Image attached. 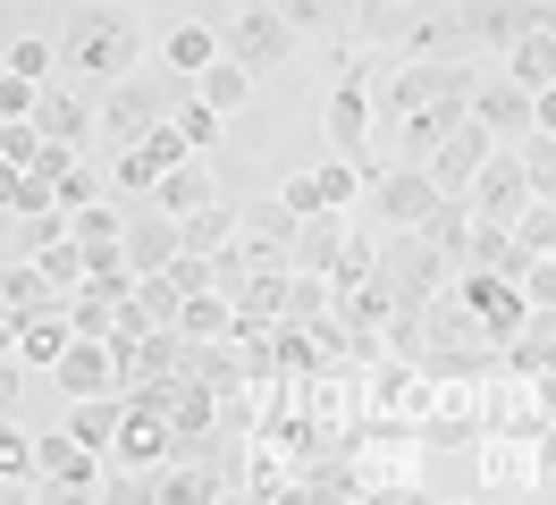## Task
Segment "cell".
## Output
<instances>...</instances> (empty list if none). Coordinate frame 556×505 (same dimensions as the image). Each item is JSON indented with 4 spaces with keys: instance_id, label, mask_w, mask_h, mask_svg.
Listing matches in <instances>:
<instances>
[{
    "instance_id": "45",
    "label": "cell",
    "mask_w": 556,
    "mask_h": 505,
    "mask_svg": "<svg viewBox=\"0 0 556 505\" xmlns=\"http://www.w3.org/2000/svg\"><path fill=\"white\" fill-rule=\"evenodd\" d=\"M17 396V354H0V404Z\"/></svg>"
},
{
    "instance_id": "38",
    "label": "cell",
    "mask_w": 556,
    "mask_h": 505,
    "mask_svg": "<svg viewBox=\"0 0 556 505\" xmlns=\"http://www.w3.org/2000/svg\"><path fill=\"white\" fill-rule=\"evenodd\" d=\"M270 9H278V26L304 42V34H320V26H329V9H338V0H270Z\"/></svg>"
},
{
    "instance_id": "29",
    "label": "cell",
    "mask_w": 556,
    "mask_h": 505,
    "mask_svg": "<svg viewBox=\"0 0 556 505\" xmlns=\"http://www.w3.org/2000/svg\"><path fill=\"white\" fill-rule=\"evenodd\" d=\"M531 26H548V0H497V9L481 17V34L497 42V51H506V42H522Z\"/></svg>"
},
{
    "instance_id": "3",
    "label": "cell",
    "mask_w": 556,
    "mask_h": 505,
    "mask_svg": "<svg viewBox=\"0 0 556 505\" xmlns=\"http://www.w3.org/2000/svg\"><path fill=\"white\" fill-rule=\"evenodd\" d=\"M287 51H295V34L278 26V9H270V0L237 9V17H228V34H219V60H237V67H278Z\"/></svg>"
},
{
    "instance_id": "7",
    "label": "cell",
    "mask_w": 556,
    "mask_h": 505,
    "mask_svg": "<svg viewBox=\"0 0 556 505\" xmlns=\"http://www.w3.org/2000/svg\"><path fill=\"white\" fill-rule=\"evenodd\" d=\"M455 303H464V312H472L489 337H506L515 320H531V303H522L515 287L497 278V269H455Z\"/></svg>"
},
{
    "instance_id": "41",
    "label": "cell",
    "mask_w": 556,
    "mask_h": 505,
    "mask_svg": "<svg viewBox=\"0 0 556 505\" xmlns=\"http://www.w3.org/2000/svg\"><path fill=\"white\" fill-rule=\"evenodd\" d=\"M161 269H169V287H177V295H203V287H211V262H203V253H169Z\"/></svg>"
},
{
    "instance_id": "23",
    "label": "cell",
    "mask_w": 556,
    "mask_h": 505,
    "mask_svg": "<svg viewBox=\"0 0 556 505\" xmlns=\"http://www.w3.org/2000/svg\"><path fill=\"white\" fill-rule=\"evenodd\" d=\"M228 236H237V211H228V202H203V211L177 219V253H203V262H211Z\"/></svg>"
},
{
    "instance_id": "30",
    "label": "cell",
    "mask_w": 556,
    "mask_h": 505,
    "mask_svg": "<svg viewBox=\"0 0 556 505\" xmlns=\"http://www.w3.org/2000/svg\"><path fill=\"white\" fill-rule=\"evenodd\" d=\"M506 253H515V236L497 228V219H472V228H464V244H455V269H497Z\"/></svg>"
},
{
    "instance_id": "42",
    "label": "cell",
    "mask_w": 556,
    "mask_h": 505,
    "mask_svg": "<svg viewBox=\"0 0 556 505\" xmlns=\"http://www.w3.org/2000/svg\"><path fill=\"white\" fill-rule=\"evenodd\" d=\"M60 236H68V211H26V253L60 244Z\"/></svg>"
},
{
    "instance_id": "8",
    "label": "cell",
    "mask_w": 556,
    "mask_h": 505,
    "mask_svg": "<svg viewBox=\"0 0 556 505\" xmlns=\"http://www.w3.org/2000/svg\"><path fill=\"white\" fill-rule=\"evenodd\" d=\"M35 480L51 497H76V489L102 480V464H93V446H76L68 430H51V438H35Z\"/></svg>"
},
{
    "instance_id": "35",
    "label": "cell",
    "mask_w": 556,
    "mask_h": 505,
    "mask_svg": "<svg viewBox=\"0 0 556 505\" xmlns=\"http://www.w3.org/2000/svg\"><path fill=\"white\" fill-rule=\"evenodd\" d=\"M177 135H186V152H203V143H219V110H203V101H177V110H161Z\"/></svg>"
},
{
    "instance_id": "13",
    "label": "cell",
    "mask_w": 556,
    "mask_h": 505,
    "mask_svg": "<svg viewBox=\"0 0 556 505\" xmlns=\"http://www.w3.org/2000/svg\"><path fill=\"white\" fill-rule=\"evenodd\" d=\"M186 379H194V388H211V396L228 404V396L244 388V354L228 345V337H186Z\"/></svg>"
},
{
    "instance_id": "39",
    "label": "cell",
    "mask_w": 556,
    "mask_h": 505,
    "mask_svg": "<svg viewBox=\"0 0 556 505\" xmlns=\"http://www.w3.org/2000/svg\"><path fill=\"white\" fill-rule=\"evenodd\" d=\"M42 152V135H35V118H0V168H26Z\"/></svg>"
},
{
    "instance_id": "18",
    "label": "cell",
    "mask_w": 556,
    "mask_h": 505,
    "mask_svg": "<svg viewBox=\"0 0 556 505\" xmlns=\"http://www.w3.org/2000/svg\"><path fill=\"white\" fill-rule=\"evenodd\" d=\"M118 244H127V262H136V269H161L177 253V219H169V211H127Z\"/></svg>"
},
{
    "instance_id": "34",
    "label": "cell",
    "mask_w": 556,
    "mask_h": 505,
    "mask_svg": "<svg viewBox=\"0 0 556 505\" xmlns=\"http://www.w3.org/2000/svg\"><path fill=\"white\" fill-rule=\"evenodd\" d=\"M0 303H9V312H35V303H51L42 269H35V262H9V269H0Z\"/></svg>"
},
{
    "instance_id": "1",
    "label": "cell",
    "mask_w": 556,
    "mask_h": 505,
    "mask_svg": "<svg viewBox=\"0 0 556 505\" xmlns=\"http://www.w3.org/2000/svg\"><path fill=\"white\" fill-rule=\"evenodd\" d=\"M60 60L85 67V76H127V67H136V26H127L118 9H76Z\"/></svg>"
},
{
    "instance_id": "43",
    "label": "cell",
    "mask_w": 556,
    "mask_h": 505,
    "mask_svg": "<svg viewBox=\"0 0 556 505\" xmlns=\"http://www.w3.org/2000/svg\"><path fill=\"white\" fill-rule=\"evenodd\" d=\"M26 110H35V85H26V76H9V67H0V118H26Z\"/></svg>"
},
{
    "instance_id": "27",
    "label": "cell",
    "mask_w": 556,
    "mask_h": 505,
    "mask_svg": "<svg viewBox=\"0 0 556 505\" xmlns=\"http://www.w3.org/2000/svg\"><path fill=\"white\" fill-rule=\"evenodd\" d=\"M127 303H136L143 320H152V329H177V287H169V269H136V287H127Z\"/></svg>"
},
{
    "instance_id": "44",
    "label": "cell",
    "mask_w": 556,
    "mask_h": 505,
    "mask_svg": "<svg viewBox=\"0 0 556 505\" xmlns=\"http://www.w3.org/2000/svg\"><path fill=\"white\" fill-rule=\"evenodd\" d=\"M0 354H17V312L0 303Z\"/></svg>"
},
{
    "instance_id": "14",
    "label": "cell",
    "mask_w": 556,
    "mask_h": 505,
    "mask_svg": "<svg viewBox=\"0 0 556 505\" xmlns=\"http://www.w3.org/2000/svg\"><path fill=\"white\" fill-rule=\"evenodd\" d=\"M464 118H472V127H489V135H522V127H531V93H515L506 76H497V85H481V76H472Z\"/></svg>"
},
{
    "instance_id": "10",
    "label": "cell",
    "mask_w": 556,
    "mask_h": 505,
    "mask_svg": "<svg viewBox=\"0 0 556 505\" xmlns=\"http://www.w3.org/2000/svg\"><path fill=\"white\" fill-rule=\"evenodd\" d=\"M320 135H329L346 161L371 152V101H363V85H329V101H320ZM371 161H380V152H371Z\"/></svg>"
},
{
    "instance_id": "5",
    "label": "cell",
    "mask_w": 556,
    "mask_h": 505,
    "mask_svg": "<svg viewBox=\"0 0 556 505\" xmlns=\"http://www.w3.org/2000/svg\"><path fill=\"white\" fill-rule=\"evenodd\" d=\"M363 194H371V211H380L388 228H405V236L439 211V186H430L421 168H371V177H363Z\"/></svg>"
},
{
    "instance_id": "24",
    "label": "cell",
    "mask_w": 556,
    "mask_h": 505,
    "mask_svg": "<svg viewBox=\"0 0 556 505\" xmlns=\"http://www.w3.org/2000/svg\"><path fill=\"white\" fill-rule=\"evenodd\" d=\"M219 489H228V480L203 471V464H186V455H169L161 480H152V497H169V505H203V497H219Z\"/></svg>"
},
{
    "instance_id": "40",
    "label": "cell",
    "mask_w": 556,
    "mask_h": 505,
    "mask_svg": "<svg viewBox=\"0 0 556 505\" xmlns=\"http://www.w3.org/2000/svg\"><path fill=\"white\" fill-rule=\"evenodd\" d=\"M51 60H60V51H51L42 34H26V42L9 51V76H26V85H51Z\"/></svg>"
},
{
    "instance_id": "32",
    "label": "cell",
    "mask_w": 556,
    "mask_h": 505,
    "mask_svg": "<svg viewBox=\"0 0 556 505\" xmlns=\"http://www.w3.org/2000/svg\"><path fill=\"white\" fill-rule=\"evenodd\" d=\"M26 262L42 269V287H51V295H68V287H85V253H76L68 236H60V244H42V253H26Z\"/></svg>"
},
{
    "instance_id": "2",
    "label": "cell",
    "mask_w": 556,
    "mask_h": 505,
    "mask_svg": "<svg viewBox=\"0 0 556 505\" xmlns=\"http://www.w3.org/2000/svg\"><path fill=\"white\" fill-rule=\"evenodd\" d=\"M177 455L169 421L152 413V404H127L118 396V430H110V471H161Z\"/></svg>"
},
{
    "instance_id": "20",
    "label": "cell",
    "mask_w": 556,
    "mask_h": 505,
    "mask_svg": "<svg viewBox=\"0 0 556 505\" xmlns=\"http://www.w3.org/2000/svg\"><path fill=\"white\" fill-rule=\"evenodd\" d=\"M194 101H203V110H219V118H228V110H244V101H253V67H237V60L194 67Z\"/></svg>"
},
{
    "instance_id": "19",
    "label": "cell",
    "mask_w": 556,
    "mask_h": 505,
    "mask_svg": "<svg viewBox=\"0 0 556 505\" xmlns=\"http://www.w3.org/2000/svg\"><path fill=\"white\" fill-rule=\"evenodd\" d=\"M26 118H35V135H51V143H76V135L93 127V110L76 93H60V85H35V110H26Z\"/></svg>"
},
{
    "instance_id": "33",
    "label": "cell",
    "mask_w": 556,
    "mask_h": 505,
    "mask_svg": "<svg viewBox=\"0 0 556 505\" xmlns=\"http://www.w3.org/2000/svg\"><path fill=\"white\" fill-rule=\"evenodd\" d=\"M211 60H219V34L211 26H169V67L194 76V67H211Z\"/></svg>"
},
{
    "instance_id": "31",
    "label": "cell",
    "mask_w": 556,
    "mask_h": 505,
    "mask_svg": "<svg viewBox=\"0 0 556 505\" xmlns=\"http://www.w3.org/2000/svg\"><path fill=\"white\" fill-rule=\"evenodd\" d=\"M506 236H515L522 253H548V244H556V202H548V194H531L515 219H506Z\"/></svg>"
},
{
    "instance_id": "46",
    "label": "cell",
    "mask_w": 556,
    "mask_h": 505,
    "mask_svg": "<svg viewBox=\"0 0 556 505\" xmlns=\"http://www.w3.org/2000/svg\"><path fill=\"white\" fill-rule=\"evenodd\" d=\"M9 186H17V168H0V202H9Z\"/></svg>"
},
{
    "instance_id": "12",
    "label": "cell",
    "mask_w": 556,
    "mask_h": 505,
    "mask_svg": "<svg viewBox=\"0 0 556 505\" xmlns=\"http://www.w3.org/2000/svg\"><path fill=\"white\" fill-rule=\"evenodd\" d=\"M161 421H169L177 455H194V446L211 438V421H219V396H211V388H194V379H169V396H161Z\"/></svg>"
},
{
    "instance_id": "36",
    "label": "cell",
    "mask_w": 556,
    "mask_h": 505,
    "mask_svg": "<svg viewBox=\"0 0 556 505\" xmlns=\"http://www.w3.org/2000/svg\"><path fill=\"white\" fill-rule=\"evenodd\" d=\"M152 177H161V161H152L143 143H118V168H110V186H118V194H143Z\"/></svg>"
},
{
    "instance_id": "26",
    "label": "cell",
    "mask_w": 556,
    "mask_h": 505,
    "mask_svg": "<svg viewBox=\"0 0 556 505\" xmlns=\"http://www.w3.org/2000/svg\"><path fill=\"white\" fill-rule=\"evenodd\" d=\"M371 168H380L371 152H363V161H346V152H338L329 168H313V194H320V211H346V202L363 194V177H371Z\"/></svg>"
},
{
    "instance_id": "9",
    "label": "cell",
    "mask_w": 556,
    "mask_h": 505,
    "mask_svg": "<svg viewBox=\"0 0 556 505\" xmlns=\"http://www.w3.org/2000/svg\"><path fill=\"white\" fill-rule=\"evenodd\" d=\"M51 379H60V396H102V388H118V354H110L102 337H68Z\"/></svg>"
},
{
    "instance_id": "11",
    "label": "cell",
    "mask_w": 556,
    "mask_h": 505,
    "mask_svg": "<svg viewBox=\"0 0 556 505\" xmlns=\"http://www.w3.org/2000/svg\"><path fill=\"white\" fill-rule=\"evenodd\" d=\"M68 337L76 329H68V303H60V295L35 303V312H17V370H51Z\"/></svg>"
},
{
    "instance_id": "6",
    "label": "cell",
    "mask_w": 556,
    "mask_h": 505,
    "mask_svg": "<svg viewBox=\"0 0 556 505\" xmlns=\"http://www.w3.org/2000/svg\"><path fill=\"white\" fill-rule=\"evenodd\" d=\"M489 152H497V135H489V127H472V118H455V127L439 135L430 152H421V177H430L439 194H464V177H472V168H481Z\"/></svg>"
},
{
    "instance_id": "21",
    "label": "cell",
    "mask_w": 556,
    "mask_h": 505,
    "mask_svg": "<svg viewBox=\"0 0 556 505\" xmlns=\"http://www.w3.org/2000/svg\"><path fill=\"white\" fill-rule=\"evenodd\" d=\"M110 430H118V388H102V396H68V438H76V446L110 455Z\"/></svg>"
},
{
    "instance_id": "37",
    "label": "cell",
    "mask_w": 556,
    "mask_h": 505,
    "mask_svg": "<svg viewBox=\"0 0 556 505\" xmlns=\"http://www.w3.org/2000/svg\"><path fill=\"white\" fill-rule=\"evenodd\" d=\"M93 194H102V177H93L85 161H68L60 177H51V211H76V202H93Z\"/></svg>"
},
{
    "instance_id": "16",
    "label": "cell",
    "mask_w": 556,
    "mask_h": 505,
    "mask_svg": "<svg viewBox=\"0 0 556 505\" xmlns=\"http://www.w3.org/2000/svg\"><path fill=\"white\" fill-rule=\"evenodd\" d=\"M152 211H169V219H186V211H203V202H219V186H211V168H203V152L194 161H177V168H161L152 177Z\"/></svg>"
},
{
    "instance_id": "15",
    "label": "cell",
    "mask_w": 556,
    "mask_h": 505,
    "mask_svg": "<svg viewBox=\"0 0 556 505\" xmlns=\"http://www.w3.org/2000/svg\"><path fill=\"white\" fill-rule=\"evenodd\" d=\"M506 85H515V93H548L556 85V34L548 26H531L522 42H506Z\"/></svg>"
},
{
    "instance_id": "4",
    "label": "cell",
    "mask_w": 556,
    "mask_h": 505,
    "mask_svg": "<svg viewBox=\"0 0 556 505\" xmlns=\"http://www.w3.org/2000/svg\"><path fill=\"white\" fill-rule=\"evenodd\" d=\"M522 202H531V177H522L515 152H489V161L464 177V211H472V219H497V228H506Z\"/></svg>"
},
{
    "instance_id": "17",
    "label": "cell",
    "mask_w": 556,
    "mask_h": 505,
    "mask_svg": "<svg viewBox=\"0 0 556 505\" xmlns=\"http://www.w3.org/2000/svg\"><path fill=\"white\" fill-rule=\"evenodd\" d=\"M338 244H346V219H338V211H313V219H295V236H287V269H329Z\"/></svg>"
},
{
    "instance_id": "25",
    "label": "cell",
    "mask_w": 556,
    "mask_h": 505,
    "mask_svg": "<svg viewBox=\"0 0 556 505\" xmlns=\"http://www.w3.org/2000/svg\"><path fill=\"white\" fill-rule=\"evenodd\" d=\"M320 312H329V278H320V269H287V295H278V320H287V329H313Z\"/></svg>"
},
{
    "instance_id": "28",
    "label": "cell",
    "mask_w": 556,
    "mask_h": 505,
    "mask_svg": "<svg viewBox=\"0 0 556 505\" xmlns=\"http://www.w3.org/2000/svg\"><path fill=\"white\" fill-rule=\"evenodd\" d=\"M228 320H237V303L219 295V287H203V295L177 303V337H228Z\"/></svg>"
},
{
    "instance_id": "22",
    "label": "cell",
    "mask_w": 556,
    "mask_h": 505,
    "mask_svg": "<svg viewBox=\"0 0 556 505\" xmlns=\"http://www.w3.org/2000/svg\"><path fill=\"white\" fill-rule=\"evenodd\" d=\"M102 127L118 135V143H136V135H152V127H161V101L143 93V85H118V93L102 101Z\"/></svg>"
}]
</instances>
